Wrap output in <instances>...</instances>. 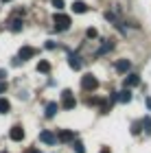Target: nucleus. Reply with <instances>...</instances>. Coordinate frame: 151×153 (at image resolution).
<instances>
[{
  "instance_id": "1",
  "label": "nucleus",
  "mask_w": 151,
  "mask_h": 153,
  "mask_svg": "<svg viewBox=\"0 0 151 153\" xmlns=\"http://www.w3.org/2000/svg\"><path fill=\"white\" fill-rule=\"evenodd\" d=\"M53 22H55V31H68V29H70V24H72V20H70V16L57 11L53 16Z\"/></svg>"
},
{
  "instance_id": "2",
  "label": "nucleus",
  "mask_w": 151,
  "mask_h": 153,
  "mask_svg": "<svg viewBox=\"0 0 151 153\" xmlns=\"http://www.w3.org/2000/svg\"><path fill=\"white\" fill-rule=\"evenodd\" d=\"M81 88H83V90H88V92H94V90L99 88V79H97L94 74H90V72H88V74H83V76H81Z\"/></svg>"
},
{
  "instance_id": "3",
  "label": "nucleus",
  "mask_w": 151,
  "mask_h": 153,
  "mask_svg": "<svg viewBox=\"0 0 151 153\" xmlns=\"http://www.w3.org/2000/svg\"><path fill=\"white\" fill-rule=\"evenodd\" d=\"M61 105H64L66 109H72L74 105H77V101H74V94L70 92V90H66V92H61Z\"/></svg>"
},
{
  "instance_id": "4",
  "label": "nucleus",
  "mask_w": 151,
  "mask_h": 153,
  "mask_svg": "<svg viewBox=\"0 0 151 153\" xmlns=\"http://www.w3.org/2000/svg\"><path fill=\"white\" fill-rule=\"evenodd\" d=\"M9 138L13 142H22L24 140V129H22V125H13L11 131H9Z\"/></svg>"
},
{
  "instance_id": "5",
  "label": "nucleus",
  "mask_w": 151,
  "mask_h": 153,
  "mask_svg": "<svg viewBox=\"0 0 151 153\" xmlns=\"http://www.w3.org/2000/svg\"><path fill=\"white\" fill-rule=\"evenodd\" d=\"M35 48H33V46H22V48H20V53H18V59L20 61H26V59H31V57H35Z\"/></svg>"
},
{
  "instance_id": "6",
  "label": "nucleus",
  "mask_w": 151,
  "mask_h": 153,
  "mask_svg": "<svg viewBox=\"0 0 151 153\" xmlns=\"http://www.w3.org/2000/svg\"><path fill=\"white\" fill-rule=\"evenodd\" d=\"M68 64H70L72 70H81V57L77 53H70L68 51Z\"/></svg>"
},
{
  "instance_id": "7",
  "label": "nucleus",
  "mask_w": 151,
  "mask_h": 153,
  "mask_svg": "<svg viewBox=\"0 0 151 153\" xmlns=\"http://www.w3.org/2000/svg\"><path fill=\"white\" fill-rule=\"evenodd\" d=\"M136 85H140V76L136 74V72H132V74H127V79H125V88H136Z\"/></svg>"
},
{
  "instance_id": "8",
  "label": "nucleus",
  "mask_w": 151,
  "mask_h": 153,
  "mask_svg": "<svg viewBox=\"0 0 151 153\" xmlns=\"http://www.w3.org/2000/svg\"><path fill=\"white\" fill-rule=\"evenodd\" d=\"M39 140L44 144H55L57 142V136H55L53 131H42V134H39Z\"/></svg>"
},
{
  "instance_id": "9",
  "label": "nucleus",
  "mask_w": 151,
  "mask_h": 153,
  "mask_svg": "<svg viewBox=\"0 0 151 153\" xmlns=\"http://www.w3.org/2000/svg\"><path fill=\"white\" fill-rule=\"evenodd\" d=\"M116 99H118V103H129L132 101V90L125 88V90H121V92H116Z\"/></svg>"
},
{
  "instance_id": "10",
  "label": "nucleus",
  "mask_w": 151,
  "mask_h": 153,
  "mask_svg": "<svg viewBox=\"0 0 151 153\" xmlns=\"http://www.w3.org/2000/svg\"><path fill=\"white\" fill-rule=\"evenodd\" d=\"M57 138H59L61 142H70V140H74V131H70V129H61Z\"/></svg>"
},
{
  "instance_id": "11",
  "label": "nucleus",
  "mask_w": 151,
  "mask_h": 153,
  "mask_svg": "<svg viewBox=\"0 0 151 153\" xmlns=\"http://www.w3.org/2000/svg\"><path fill=\"white\" fill-rule=\"evenodd\" d=\"M129 68H132V61H129V59H121V61H116V72H127Z\"/></svg>"
},
{
  "instance_id": "12",
  "label": "nucleus",
  "mask_w": 151,
  "mask_h": 153,
  "mask_svg": "<svg viewBox=\"0 0 151 153\" xmlns=\"http://www.w3.org/2000/svg\"><path fill=\"white\" fill-rule=\"evenodd\" d=\"M9 31H13V33L22 31V20H18V18H11V20H9Z\"/></svg>"
},
{
  "instance_id": "13",
  "label": "nucleus",
  "mask_w": 151,
  "mask_h": 153,
  "mask_svg": "<svg viewBox=\"0 0 151 153\" xmlns=\"http://www.w3.org/2000/svg\"><path fill=\"white\" fill-rule=\"evenodd\" d=\"M72 11L74 13H86L88 11V4L81 2V0H74V2H72Z\"/></svg>"
},
{
  "instance_id": "14",
  "label": "nucleus",
  "mask_w": 151,
  "mask_h": 153,
  "mask_svg": "<svg viewBox=\"0 0 151 153\" xmlns=\"http://www.w3.org/2000/svg\"><path fill=\"white\" fill-rule=\"evenodd\" d=\"M114 48V42H109V39H105V44H103L99 51H97V57H101V55H105V53H109Z\"/></svg>"
},
{
  "instance_id": "15",
  "label": "nucleus",
  "mask_w": 151,
  "mask_h": 153,
  "mask_svg": "<svg viewBox=\"0 0 151 153\" xmlns=\"http://www.w3.org/2000/svg\"><path fill=\"white\" fill-rule=\"evenodd\" d=\"M37 72H42V74H46V72H51V64L46 59H42V61H37Z\"/></svg>"
},
{
  "instance_id": "16",
  "label": "nucleus",
  "mask_w": 151,
  "mask_h": 153,
  "mask_svg": "<svg viewBox=\"0 0 151 153\" xmlns=\"http://www.w3.org/2000/svg\"><path fill=\"white\" fill-rule=\"evenodd\" d=\"M44 114H46V118H53L55 114H57V103H48L46 109H44Z\"/></svg>"
},
{
  "instance_id": "17",
  "label": "nucleus",
  "mask_w": 151,
  "mask_h": 153,
  "mask_svg": "<svg viewBox=\"0 0 151 153\" xmlns=\"http://www.w3.org/2000/svg\"><path fill=\"white\" fill-rule=\"evenodd\" d=\"M9 109H11V103L0 96V114H9Z\"/></svg>"
},
{
  "instance_id": "18",
  "label": "nucleus",
  "mask_w": 151,
  "mask_h": 153,
  "mask_svg": "<svg viewBox=\"0 0 151 153\" xmlns=\"http://www.w3.org/2000/svg\"><path fill=\"white\" fill-rule=\"evenodd\" d=\"M140 125H142V129H145L147 134H151V116H145V118L140 120Z\"/></svg>"
},
{
  "instance_id": "19",
  "label": "nucleus",
  "mask_w": 151,
  "mask_h": 153,
  "mask_svg": "<svg viewBox=\"0 0 151 153\" xmlns=\"http://www.w3.org/2000/svg\"><path fill=\"white\" fill-rule=\"evenodd\" d=\"M86 37L97 39V37H99V31H97V29H88V31H86Z\"/></svg>"
},
{
  "instance_id": "20",
  "label": "nucleus",
  "mask_w": 151,
  "mask_h": 153,
  "mask_svg": "<svg viewBox=\"0 0 151 153\" xmlns=\"http://www.w3.org/2000/svg\"><path fill=\"white\" fill-rule=\"evenodd\" d=\"M51 4H53L55 9H57V11H61V9H64V7H66V2H64V0H53Z\"/></svg>"
},
{
  "instance_id": "21",
  "label": "nucleus",
  "mask_w": 151,
  "mask_h": 153,
  "mask_svg": "<svg viewBox=\"0 0 151 153\" xmlns=\"http://www.w3.org/2000/svg\"><path fill=\"white\" fill-rule=\"evenodd\" d=\"M72 147H74V151H77V153H86V147H83V142H79V140H77V142L72 144Z\"/></svg>"
},
{
  "instance_id": "22",
  "label": "nucleus",
  "mask_w": 151,
  "mask_h": 153,
  "mask_svg": "<svg viewBox=\"0 0 151 153\" xmlns=\"http://www.w3.org/2000/svg\"><path fill=\"white\" fill-rule=\"evenodd\" d=\"M140 131H142V125L140 123H134L132 125V134H140Z\"/></svg>"
},
{
  "instance_id": "23",
  "label": "nucleus",
  "mask_w": 151,
  "mask_h": 153,
  "mask_svg": "<svg viewBox=\"0 0 151 153\" xmlns=\"http://www.w3.org/2000/svg\"><path fill=\"white\" fill-rule=\"evenodd\" d=\"M44 48H46V51H53V48H57V44H55L53 39H48V42L44 44Z\"/></svg>"
},
{
  "instance_id": "24",
  "label": "nucleus",
  "mask_w": 151,
  "mask_h": 153,
  "mask_svg": "<svg viewBox=\"0 0 151 153\" xmlns=\"http://www.w3.org/2000/svg\"><path fill=\"white\" fill-rule=\"evenodd\" d=\"M7 92V81H0V94Z\"/></svg>"
},
{
  "instance_id": "25",
  "label": "nucleus",
  "mask_w": 151,
  "mask_h": 153,
  "mask_svg": "<svg viewBox=\"0 0 151 153\" xmlns=\"http://www.w3.org/2000/svg\"><path fill=\"white\" fill-rule=\"evenodd\" d=\"M105 18L109 20V22H116V18H114V13H105Z\"/></svg>"
},
{
  "instance_id": "26",
  "label": "nucleus",
  "mask_w": 151,
  "mask_h": 153,
  "mask_svg": "<svg viewBox=\"0 0 151 153\" xmlns=\"http://www.w3.org/2000/svg\"><path fill=\"white\" fill-rule=\"evenodd\" d=\"M7 79V70H2V68H0V81H4Z\"/></svg>"
},
{
  "instance_id": "27",
  "label": "nucleus",
  "mask_w": 151,
  "mask_h": 153,
  "mask_svg": "<svg viewBox=\"0 0 151 153\" xmlns=\"http://www.w3.org/2000/svg\"><path fill=\"white\" fill-rule=\"evenodd\" d=\"M99 153H112V151H109V149H107V147H103V149H101V151H99Z\"/></svg>"
},
{
  "instance_id": "28",
  "label": "nucleus",
  "mask_w": 151,
  "mask_h": 153,
  "mask_svg": "<svg viewBox=\"0 0 151 153\" xmlns=\"http://www.w3.org/2000/svg\"><path fill=\"white\" fill-rule=\"evenodd\" d=\"M147 107L151 109V96H149V99H147Z\"/></svg>"
},
{
  "instance_id": "29",
  "label": "nucleus",
  "mask_w": 151,
  "mask_h": 153,
  "mask_svg": "<svg viewBox=\"0 0 151 153\" xmlns=\"http://www.w3.org/2000/svg\"><path fill=\"white\" fill-rule=\"evenodd\" d=\"M29 153H39V151H37V149H31V151H29Z\"/></svg>"
},
{
  "instance_id": "30",
  "label": "nucleus",
  "mask_w": 151,
  "mask_h": 153,
  "mask_svg": "<svg viewBox=\"0 0 151 153\" xmlns=\"http://www.w3.org/2000/svg\"><path fill=\"white\" fill-rule=\"evenodd\" d=\"M2 2H11V0H2Z\"/></svg>"
},
{
  "instance_id": "31",
  "label": "nucleus",
  "mask_w": 151,
  "mask_h": 153,
  "mask_svg": "<svg viewBox=\"0 0 151 153\" xmlns=\"http://www.w3.org/2000/svg\"><path fill=\"white\" fill-rule=\"evenodd\" d=\"M2 153H7V151H2Z\"/></svg>"
}]
</instances>
